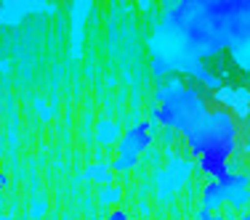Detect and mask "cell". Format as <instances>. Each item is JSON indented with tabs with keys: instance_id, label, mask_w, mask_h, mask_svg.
Masks as SVG:
<instances>
[{
	"instance_id": "1",
	"label": "cell",
	"mask_w": 250,
	"mask_h": 220,
	"mask_svg": "<svg viewBox=\"0 0 250 220\" xmlns=\"http://www.w3.org/2000/svg\"><path fill=\"white\" fill-rule=\"evenodd\" d=\"M208 106L194 88L184 82H168L157 91V106H152V120L173 128L178 133H192L205 120Z\"/></svg>"
},
{
	"instance_id": "2",
	"label": "cell",
	"mask_w": 250,
	"mask_h": 220,
	"mask_svg": "<svg viewBox=\"0 0 250 220\" xmlns=\"http://www.w3.org/2000/svg\"><path fill=\"white\" fill-rule=\"evenodd\" d=\"M237 141V125L226 111H208L192 133H187V144L197 157H221L229 159Z\"/></svg>"
},
{
	"instance_id": "3",
	"label": "cell",
	"mask_w": 250,
	"mask_h": 220,
	"mask_svg": "<svg viewBox=\"0 0 250 220\" xmlns=\"http://www.w3.org/2000/svg\"><path fill=\"white\" fill-rule=\"evenodd\" d=\"M248 183H250V178L240 175V172H229V175L221 178V181L208 183V186L202 188V210L213 212L221 204H226V202H229L231 207H237V210H242V207L250 202Z\"/></svg>"
},
{
	"instance_id": "4",
	"label": "cell",
	"mask_w": 250,
	"mask_h": 220,
	"mask_svg": "<svg viewBox=\"0 0 250 220\" xmlns=\"http://www.w3.org/2000/svg\"><path fill=\"white\" fill-rule=\"evenodd\" d=\"M152 146V122H136L117 144V157L112 162L115 172H130L139 165L141 154Z\"/></svg>"
},
{
	"instance_id": "5",
	"label": "cell",
	"mask_w": 250,
	"mask_h": 220,
	"mask_svg": "<svg viewBox=\"0 0 250 220\" xmlns=\"http://www.w3.org/2000/svg\"><path fill=\"white\" fill-rule=\"evenodd\" d=\"M189 172H192V162H189V159H178V157L170 159V162L165 165V170L157 172L160 199H168L173 191H178V188L189 181Z\"/></svg>"
},
{
	"instance_id": "6",
	"label": "cell",
	"mask_w": 250,
	"mask_h": 220,
	"mask_svg": "<svg viewBox=\"0 0 250 220\" xmlns=\"http://www.w3.org/2000/svg\"><path fill=\"white\" fill-rule=\"evenodd\" d=\"M200 170L205 175H213L216 181H221L224 175H229V165L221 157H200Z\"/></svg>"
},
{
	"instance_id": "7",
	"label": "cell",
	"mask_w": 250,
	"mask_h": 220,
	"mask_svg": "<svg viewBox=\"0 0 250 220\" xmlns=\"http://www.w3.org/2000/svg\"><path fill=\"white\" fill-rule=\"evenodd\" d=\"M218 98L226 101L229 106H234L237 114H248V101H250L248 91H218Z\"/></svg>"
},
{
	"instance_id": "8",
	"label": "cell",
	"mask_w": 250,
	"mask_h": 220,
	"mask_svg": "<svg viewBox=\"0 0 250 220\" xmlns=\"http://www.w3.org/2000/svg\"><path fill=\"white\" fill-rule=\"evenodd\" d=\"M96 138H99V144H104V146L120 144V128H117L115 122H109V120H101L96 125Z\"/></svg>"
},
{
	"instance_id": "9",
	"label": "cell",
	"mask_w": 250,
	"mask_h": 220,
	"mask_svg": "<svg viewBox=\"0 0 250 220\" xmlns=\"http://www.w3.org/2000/svg\"><path fill=\"white\" fill-rule=\"evenodd\" d=\"M85 178L99 181V183H109L112 181V167H106V165H93V167L85 170Z\"/></svg>"
},
{
	"instance_id": "10",
	"label": "cell",
	"mask_w": 250,
	"mask_h": 220,
	"mask_svg": "<svg viewBox=\"0 0 250 220\" xmlns=\"http://www.w3.org/2000/svg\"><path fill=\"white\" fill-rule=\"evenodd\" d=\"M120 196H123V191H120L117 186H104V188L99 191V202L106 207V204H115V202H120Z\"/></svg>"
},
{
	"instance_id": "11",
	"label": "cell",
	"mask_w": 250,
	"mask_h": 220,
	"mask_svg": "<svg viewBox=\"0 0 250 220\" xmlns=\"http://www.w3.org/2000/svg\"><path fill=\"white\" fill-rule=\"evenodd\" d=\"M101 220H133L128 215V212H123V210H115V212H109L106 218H101Z\"/></svg>"
},
{
	"instance_id": "12",
	"label": "cell",
	"mask_w": 250,
	"mask_h": 220,
	"mask_svg": "<svg viewBox=\"0 0 250 220\" xmlns=\"http://www.w3.org/2000/svg\"><path fill=\"white\" fill-rule=\"evenodd\" d=\"M197 220H226V218H221V215H213V212H208V210H202V207H200Z\"/></svg>"
},
{
	"instance_id": "13",
	"label": "cell",
	"mask_w": 250,
	"mask_h": 220,
	"mask_svg": "<svg viewBox=\"0 0 250 220\" xmlns=\"http://www.w3.org/2000/svg\"><path fill=\"white\" fill-rule=\"evenodd\" d=\"M5 183H8V178H5L3 172H0V191H3V188H5Z\"/></svg>"
},
{
	"instance_id": "14",
	"label": "cell",
	"mask_w": 250,
	"mask_h": 220,
	"mask_svg": "<svg viewBox=\"0 0 250 220\" xmlns=\"http://www.w3.org/2000/svg\"><path fill=\"white\" fill-rule=\"evenodd\" d=\"M240 220H250V212H245V215H242Z\"/></svg>"
}]
</instances>
